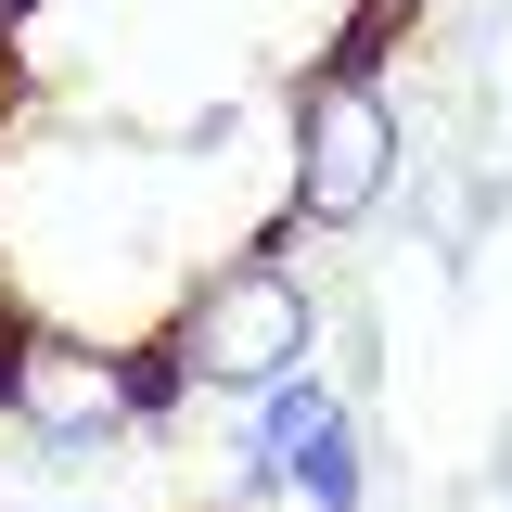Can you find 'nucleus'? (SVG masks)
<instances>
[{"instance_id":"f257e3e1","label":"nucleus","mask_w":512,"mask_h":512,"mask_svg":"<svg viewBox=\"0 0 512 512\" xmlns=\"http://www.w3.org/2000/svg\"><path fill=\"white\" fill-rule=\"evenodd\" d=\"M167 359L192 372V397H269L282 372L320 359V295L282 256H231L192 282V308L167 320Z\"/></svg>"},{"instance_id":"f03ea898","label":"nucleus","mask_w":512,"mask_h":512,"mask_svg":"<svg viewBox=\"0 0 512 512\" xmlns=\"http://www.w3.org/2000/svg\"><path fill=\"white\" fill-rule=\"evenodd\" d=\"M410 192V128L384 103V77H320L295 116V218L308 231H372Z\"/></svg>"},{"instance_id":"7ed1b4c3","label":"nucleus","mask_w":512,"mask_h":512,"mask_svg":"<svg viewBox=\"0 0 512 512\" xmlns=\"http://www.w3.org/2000/svg\"><path fill=\"white\" fill-rule=\"evenodd\" d=\"M13 436H39L52 461H90V448L141 436V410H128V359L116 346H64V333H26V359H13V410H0Z\"/></svg>"},{"instance_id":"20e7f679","label":"nucleus","mask_w":512,"mask_h":512,"mask_svg":"<svg viewBox=\"0 0 512 512\" xmlns=\"http://www.w3.org/2000/svg\"><path fill=\"white\" fill-rule=\"evenodd\" d=\"M333 410H359V397H346V384L320 372H282L269 384V397H244V448H231V474H244V500H282V474H295V448L320 436V423H333Z\"/></svg>"},{"instance_id":"39448f33","label":"nucleus","mask_w":512,"mask_h":512,"mask_svg":"<svg viewBox=\"0 0 512 512\" xmlns=\"http://www.w3.org/2000/svg\"><path fill=\"white\" fill-rule=\"evenodd\" d=\"M282 500H308V512H384V448H372V423H359V410H333V423L295 448Z\"/></svg>"}]
</instances>
